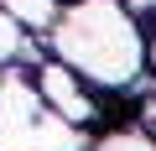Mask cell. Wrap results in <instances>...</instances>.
<instances>
[{
    "mask_svg": "<svg viewBox=\"0 0 156 151\" xmlns=\"http://www.w3.org/2000/svg\"><path fill=\"white\" fill-rule=\"evenodd\" d=\"M37 63H42V42L0 11V73L5 68H37Z\"/></svg>",
    "mask_w": 156,
    "mask_h": 151,
    "instance_id": "cell-4",
    "label": "cell"
},
{
    "mask_svg": "<svg viewBox=\"0 0 156 151\" xmlns=\"http://www.w3.org/2000/svg\"><path fill=\"white\" fill-rule=\"evenodd\" d=\"M0 11H5L21 31H31V37L42 42V37L52 31V21H57L62 5H57V0H0Z\"/></svg>",
    "mask_w": 156,
    "mask_h": 151,
    "instance_id": "cell-5",
    "label": "cell"
},
{
    "mask_svg": "<svg viewBox=\"0 0 156 151\" xmlns=\"http://www.w3.org/2000/svg\"><path fill=\"white\" fill-rule=\"evenodd\" d=\"M42 52L73 68L104 99H135L156 89L146 68V21L125 0H68L42 37Z\"/></svg>",
    "mask_w": 156,
    "mask_h": 151,
    "instance_id": "cell-1",
    "label": "cell"
},
{
    "mask_svg": "<svg viewBox=\"0 0 156 151\" xmlns=\"http://www.w3.org/2000/svg\"><path fill=\"white\" fill-rule=\"evenodd\" d=\"M31 89H37V99H42L57 120H68V125H78V130H99V125H104V104H109V99L94 94L73 68H62V63L47 57V52H42V63L31 68Z\"/></svg>",
    "mask_w": 156,
    "mask_h": 151,
    "instance_id": "cell-3",
    "label": "cell"
},
{
    "mask_svg": "<svg viewBox=\"0 0 156 151\" xmlns=\"http://www.w3.org/2000/svg\"><path fill=\"white\" fill-rule=\"evenodd\" d=\"M57 5H68V0H57Z\"/></svg>",
    "mask_w": 156,
    "mask_h": 151,
    "instance_id": "cell-6",
    "label": "cell"
},
{
    "mask_svg": "<svg viewBox=\"0 0 156 151\" xmlns=\"http://www.w3.org/2000/svg\"><path fill=\"white\" fill-rule=\"evenodd\" d=\"M89 146H94V130L57 120L37 99L31 68L0 73V151H89Z\"/></svg>",
    "mask_w": 156,
    "mask_h": 151,
    "instance_id": "cell-2",
    "label": "cell"
}]
</instances>
